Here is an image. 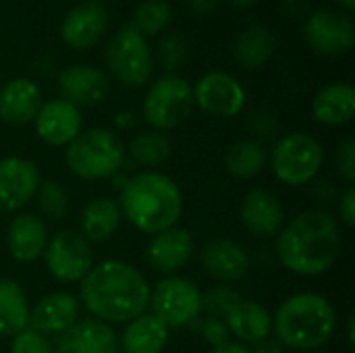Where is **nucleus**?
Segmentation results:
<instances>
[{
    "label": "nucleus",
    "mask_w": 355,
    "mask_h": 353,
    "mask_svg": "<svg viewBox=\"0 0 355 353\" xmlns=\"http://www.w3.org/2000/svg\"><path fill=\"white\" fill-rule=\"evenodd\" d=\"M152 287L129 262L104 260L81 279L79 304L106 325H127L150 308Z\"/></svg>",
    "instance_id": "1"
},
{
    "label": "nucleus",
    "mask_w": 355,
    "mask_h": 353,
    "mask_svg": "<svg viewBox=\"0 0 355 353\" xmlns=\"http://www.w3.org/2000/svg\"><path fill=\"white\" fill-rule=\"evenodd\" d=\"M339 250V223L320 208L297 214L277 235L279 262L300 277H318L333 268Z\"/></svg>",
    "instance_id": "2"
},
{
    "label": "nucleus",
    "mask_w": 355,
    "mask_h": 353,
    "mask_svg": "<svg viewBox=\"0 0 355 353\" xmlns=\"http://www.w3.org/2000/svg\"><path fill=\"white\" fill-rule=\"evenodd\" d=\"M116 202L123 216L148 235L177 227L183 214V193L179 185L158 171H144L125 181Z\"/></svg>",
    "instance_id": "3"
},
{
    "label": "nucleus",
    "mask_w": 355,
    "mask_h": 353,
    "mask_svg": "<svg viewBox=\"0 0 355 353\" xmlns=\"http://www.w3.org/2000/svg\"><path fill=\"white\" fill-rule=\"evenodd\" d=\"M275 339L283 347L312 352L331 341L337 331V312L329 298L312 291L287 298L272 318Z\"/></svg>",
    "instance_id": "4"
},
{
    "label": "nucleus",
    "mask_w": 355,
    "mask_h": 353,
    "mask_svg": "<svg viewBox=\"0 0 355 353\" xmlns=\"http://www.w3.org/2000/svg\"><path fill=\"white\" fill-rule=\"evenodd\" d=\"M125 144L114 131L94 127L81 131L67 146L64 162L75 177L85 181H100L119 173L125 162Z\"/></svg>",
    "instance_id": "5"
},
{
    "label": "nucleus",
    "mask_w": 355,
    "mask_h": 353,
    "mask_svg": "<svg viewBox=\"0 0 355 353\" xmlns=\"http://www.w3.org/2000/svg\"><path fill=\"white\" fill-rule=\"evenodd\" d=\"M104 60L108 73L127 87H139L148 83L154 71V58L148 40L133 25L121 27L110 37Z\"/></svg>",
    "instance_id": "6"
},
{
    "label": "nucleus",
    "mask_w": 355,
    "mask_h": 353,
    "mask_svg": "<svg viewBox=\"0 0 355 353\" xmlns=\"http://www.w3.org/2000/svg\"><path fill=\"white\" fill-rule=\"evenodd\" d=\"M193 87L179 75L158 77L144 98V119L154 131H168L185 123L193 110Z\"/></svg>",
    "instance_id": "7"
},
{
    "label": "nucleus",
    "mask_w": 355,
    "mask_h": 353,
    "mask_svg": "<svg viewBox=\"0 0 355 353\" xmlns=\"http://www.w3.org/2000/svg\"><path fill=\"white\" fill-rule=\"evenodd\" d=\"M270 164L281 183L302 187L320 173L324 164V150L308 133H289L277 141Z\"/></svg>",
    "instance_id": "8"
},
{
    "label": "nucleus",
    "mask_w": 355,
    "mask_h": 353,
    "mask_svg": "<svg viewBox=\"0 0 355 353\" xmlns=\"http://www.w3.org/2000/svg\"><path fill=\"white\" fill-rule=\"evenodd\" d=\"M150 308L168 329H181L202 314V291L189 279L164 277L150 293Z\"/></svg>",
    "instance_id": "9"
},
{
    "label": "nucleus",
    "mask_w": 355,
    "mask_h": 353,
    "mask_svg": "<svg viewBox=\"0 0 355 353\" xmlns=\"http://www.w3.org/2000/svg\"><path fill=\"white\" fill-rule=\"evenodd\" d=\"M48 273L60 283H81L94 266L89 241L75 231H58L48 239L44 252Z\"/></svg>",
    "instance_id": "10"
},
{
    "label": "nucleus",
    "mask_w": 355,
    "mask_h": 353,
    "mask_svg": "<svg viewBox=\"0 0 355 353\" xmlns=\"http://www.w3.org/2000/svg\"><path fill=\"white\" fill-rule=\"evenodd\" d=\"M193 104L210 117L233 119L245 106V89L229 73L210 71L193 85Z\"/></svg>",
    "instance_id": "11"
},
{
    "label": "nucleus",
    "mask_w": 355,
    "mask_h": 353,
    "mask_svg": "<svg viewBox=\"0 0 355 353\" xmlns=\"http://www.w3.org/2000/svg\"><path fill=\"white\" fill-rule=\"evenodd\" d=\"M304 37L308 46L322 56H339L354 48V21L329 8L314 10L304 27Z\"/></svg>",
    "instance_id": "12"
},
{
    "label": "nucleus",
    "mask_w": 355,
    "mask_h": 353,
    "mask_svg": "<svg viewBox=\"0 0 355 353\" xmlns=\"http://www.w3.org/2000/svg\"><path fill=\"white\" fill-rule=\"evenodd\" d=\"M42 177L35 162L21 158V156H8L0 160V214L19 212L23 206H27L37 189H40Z\"/></svg>",
    "instance_id": "13"
},
{
    "label": "nucleus",
    "mask_w": 355,
    "mask_h": 353,
    "mask_svg": "<svg viewBox=\"0 0 355 353\" xmlns=\"http://www.w3.org/2000/svg\"><path fill=\"white\" fill-rule=\"evenodd\" d=\"M108 29V10L100 0H85L73 6L60 27L62 42L73 50L96 46Z\"/></svg>",
    "instance_id": "14"
},
{
    "label": "nucleus",
    "mask_w": 355,
    "mask_h": 353,
    "mask_svg": "<svg viewBox=\"0 0 355 353\" xmlns=\"http://www.w3.org/2000/svg\"><path fill=\"white\" fill-rule=\"evenodd\" d=\"M196 243L191 233L183 227H173L152 237L146 250V258L152 270H156L158 275L175 277V273L183 270L189 264Z\"/></svg>",
    "instance_id": "15"
},
{
    "label": "nucleus",
    "mask_w": 355,
    "mask_h": 353,
    "mask_svg": "<svg viewBox=\"0 0 355 353\" xmlns=\"http://www.w3.org/2000/svg\"><path fill=\"white\" fill-rule=\"evenodd\" d=\"M200 262L206 275L218 283H237L250 273V254L239 241L216 237L200 250Z\"/></svg>",
    "instance_id": "16"
},
{
    "label": "nucleus",
    "mask_w": 355,
    "mask_h": 353,
    "mask_svg": "<svg viewBox=\"0 0 355 353\" xmlns=\"http://www.w3.org/2000/svg\"><path fill=\"white\" fill-rule=\"evenodd\" d=\"M35 133L37 137L48 144V146H69L79 133H81V110L62 100V98H54L42 104L37 117H35Z\"/></svg>",
    "instance_id": "17"
},
{
    "label": "nucleus",
    "mask_w": 355,
    "mask_h": 353,
    "mask_svg": "<svg viewBox=\"0 0 355 353\" xmlns=\"http://www.w3.org/2000/svg\"><path fill=\"white\" fill-rule=\"evenodd\" d=\"M239 218L248 233L256 239H272L285 223V212L279 198L262 187L250 189L239 208Z\"/></svg>",
    "instance_id": "18"
},
{
    "label": "nucleus",
    "mask_w": 355,
    "mask_h": 353,
    "mask_svg": "<svg viewBox=\"0 0 355 353\" xmlns=\"http://www.w3.org/2000/svg\"><path fill=\"white\" fill-rule=\"evenodd\" d=\"M58 92L62 100L79 106H96L106 100L110 81L104 71L89 64H73L60 71Z\"/></svg>",
    "instance_id": "19"
},
{
    "label": "nucleus",
    "mask_w": 355,
    "mask_h": 353,
    "mask_svg": "<svg viewBox=\"0 0 355 353\" xmlns=\"http://www.w3.org/2000/svg\"><path fill=\"white\" fill-rule=\"evenodd\" d=\"M79 298L69 291H56L42 298L29 310V329L42 335H60L79 320Z\"/></svg>",
    "instance_id": "20"
},
{
    "label": "nucleus",
    "mask_w": 355,
    "mask_h": 353,
    "mask_svg": "<svg viewBox=\"0 0 355 353\" xmlns=\"http://www.w3.org/2000/svg\"><path fill=\"white\" fill-rule=\"evenodd\" d=\"M119 339L110 325L85 318L60 333L54 341V353H116Z\"/></svg>",
    "instance_id": "21"
},
{
    "label": "nucleus",
    "mask_w": 355,
    "mask_h": 353,
    "mask_svg": "<svg viewBox=\"0 0 355 353\" xmlns=\"http://www.w3.org/2000/svg\"><path fill=\"white\" fill-rule=\"evenodd\" d=\"M6 246L10 256L17 262L29 264L44 256L48 246V229L46 223L31 212L17 214L6 231Z\"/></svg>",
    "instance_id": "22"
},
{
    "label": "nucleus",
    "mask_w": 355,
    "mask_h": 353,
    "mask_svg": "<svg viewBox=\"0 0 355 353\" xmlns=\"http://www.w3.org/2000/svg\"><path fill=\"white\" fill-rule=\"evenodd\" d=\"M44 104L42 89L35 81L19 77L0 89V119L8 125H29Z\"/></svg>",
    "instance_id": "23"
},
{
    "label": "nucleus",
    "mask_w": 355,
    "mask_h": 353,
    "mask_svg": "<svg viewBox=\"0 0 355 353\" xmlns=\"http://www.w3.org/2000/svg\"><path fill=\"white\" fill-rule=\"evenodd\" d=\"M231 337H237L239 343H258L272 333V316L270 312L254 302V300H239L223 318Z\"/></svg>",
    "instance_id": "24"
},
{
    "label": "nucleus",
    "mask_w": 355,
    "mask_h": 353,
    "mask_svg": "<svg viewBox=\"0 0 355 353\" xmlns=\"http://www.w3.org/2000/svg\"><path fill=\"white\" fill-rule=\"evenodd\" d=\"M312 114L320 125L341 127L355 114V89L352 83L337 81L322 87L312 102Z\"/></svg>",
    "instance_id": "25"
},
{
    "label": "nucleus",
    "mask_w": 355,
    "mask_h": 353,
    "mask_svg": "<svg viewBox=\"0 0 355 353\" xmlns=\"http://www.w3.org/2000/svg\"><path fill=\"white\" fill-rule=\"evenodd\" d=\"M168 331L158 316L144 312L127 322L119 345L123 353H162L168 343Z\"/></svg>",
    "instance_id": "26"
},
{
    "label": "nucleus",
    "mask_w": 355,
    "mask_h": 353,
    "mask_svg": "<svg viewBox=\"0 0 355 353\" xmlns=\"http://www.w3.org/2000/svg\"><path fill=\"white\" fill-rule=\"evenodd\" d=\"M121 221H123V212L116 200L96 198L89 204H85V208L81 210L79 229L87 241L104 243L119 231Z\"/></svg>",
    "instance_id": "27"
},
{
    "label": "nucleus",
    "mask_w": 355,
    "mask_h": 353,
    "mask_svg": "<svg viewBox=\"0 0 355 353\" xmlns=\"http://www.w3.org/2000/svg\"><path fill=\"white\" fill-rule=\"evenodd\" d=\"M29 302L12 279H0V337H15L29 327Z\"/></svg>",
    "instance_id": "28"
},
{
    "label": "nucleus",
    "mask_w": 355,
    "mask_h": 353,
    "mask_svg": "<svg viewBox=\"0 0 355 353\" xmlns=\"http://www.w3.org/2000/svg\"><path fill=\"white\" fill-rule=\"evenodd\" d=\"M275 52V35L264 25L245 27L235 42V60L245 71L262 69Z\"/></svg>",
    "instance_id": "29"
},
{
    "label": "nucleus",
    "mask_w": 355,
    "mask_h": 353,
    "mask_svg": "<svg viewBox=\"0 0 355 353\" xmlns=\"http://www.w3.org/2000/svg\"><path fill=\"white\" fill-rule=\"evenodd\" d=\"M268 162L266 148L256 139H243L233 144L225 154V169L231 177L248 181L258 177Z\"/></svg>",
    "instance_id": "30"
},
{
    "label": "nucleus",
    "mask_w": 355,
    "mask_h": 353,
    "mask_svg": "<svg viewBox=\"0 0 355 353\" xmlns=\"http://www.w3.org/2000/svg\"><path fill=\"white\" fill-rule=\"evenodd\" d=\"M171 152H173V144L168 135H164L162 131H144V133H137L129 141L131 158L137 164L148 166V169L160 166L162 162H166Z\"/></svg>",
    "instance_id": "31"
},
{
    "label": "nucleus",
    "mask_w": 355,
    "mask_h": 353,
    "mask_svg": "<svg viewBox=\"0 0 355 353\" xmlns=\"http://www.w3.org/2000/svg\"><path fill=\"white\" fill-rule=\"evenodd\" d=\"M171 19H173V10L168 2L146 0L133 10V21L129 25H133L141 35H156L158 31L168 27Z\"/></svg>",
    "instance_id": "32"
},
{
    "label": "nucleus",
    "mask_w": 355,
    "mask_h": 353,
    "mask_svg": "<svg viewBox=\"0 0 355 353\" xmlns=\"http://www.w3.org/2000/svg\"><path fill=\"white\" fill-rule=\"evenodd\" d=\"M35 198H37L42 214L48 221L58 223L69 214V196H67V189L58 181H54V179L42 181Z\"/></svg>",
    "instance_id": "33"
},
{
    "label": "nucleus",
    "mask_w": 355,
    "mask_h": 353,
    "mask_svg": "<svg viewBox=\"0 0 355 353\" xmlns=\"http://www.w3.org/2000/svg\"><path fill=\"white\" fill-rule=\"evenodd\" d=\"M241 300V293L229 285H216L202 293V310H206L212 318H225L227 312Z\"/></svg>",
    "instance_id": "34"
},
{
    "label": "nucleus",
    "mask_w": 355,
    "mask_h": 353,
    "mask_svg": "<svg viewBox=\"0 0 355 353\" xmlns=\"http://www.w3.org/2000/svg\"><path fill=\"white\" fill-rule=\"evenodd\" d=\"M10 353H54V343L50 341V337L27 327L12 337Z\"/></svg>",
    "instance_id": "35"
},
{
    "label": "nucleus",
    "mask_w": 355,
    "mask_h": 353,
    "mask_svg": "<svg viewBox=\"0 0 355 353\" xmlns=\"http://www.w3.org/2000/svg\"><path fill=\"white\" fill-rule=\"evenodd\" d=\"M187 58V42L179 33H171L160 44V62L164 69L175 71Z\"/></svg>",
    "instance_id": "36"
},
{
    "label": "nucleus",
    "mask_w": 355,
    "mask_h": 353,
    "mask_svg": "<svg viewBox=\"0 0 355 353\" xmlns=\"http://www.w3.org/2000/svg\"><path fill=\"white\" fill-rule=\"evenodd\" d=\"M200 335L212 347H220V345H225V343L231 341V333H229V329H227V325H225L223 318H212L210 316V318L202 320Z\"/></svg>",
    "instance_id": "37"
},
{
    "label": "nucleus",
    "mask_w": 355,
    "mask_h": 353,
    "mask_svg": "<svg viewBox=\"0 0 355 353\" xmlns=\"http://www.w3.org/2000/svg\"><path fill=\"white\" fill-rule=\"evenodd\" d=\"M337 171L339 175L347 181L354 183L355 181V139L347 137L339 144L337 148Z\"/></svg>",
    "instance_id": "38"
},
{
    "label": "nucleus",
    "mask_w": 355,
    "mask_h": 353,
    "mask_svg": "<svg viewBox=\"0 0 355 353\" xmlns=\"http://www.w3.org/2000/svg\"><path fill=\"white\" fill-rule=\"evenodd\" d=\"M250 129L258 135V137H275L277 131H279V123H277V117L266 110V108H260L256 112L250 114Z\"/></svg>",
    "instance_id": "39"
},
{
    "label": "nucleus",
    "mask_w": 355,
    "mask_h": 353,
    "mask_svg": "<svg viewBox=\"0 0 355 353\" xmlns=\"http://www.w3.org/2000/svg\"><path fill=\"white\" fill-rule=\"evenodd\" d=\"M337 212H339V221L345 223L347 227H355V189L354 185H349L337 204Z\"/></svg>",
    "instance_id": "40"
},
{
    "label": "nucleus",
    "mask_w": 355,
    "mask_h": 353,
    "mask_svg": "<svg viewBox=\"0 0 355 353\" xmlns=\"http://www.w3.org/2000/svg\"><path fill=\"white\" fill-rule=\"evenodd\" d=\"M250 352L252 353H283V345H281L277 339H270V337H266V339H262V341L254 343V347H250Z\"/></svg>",
    "instance_id": "41"
},
{
    "label": "nucleus",
    "mask_w": 355,
    "mask_h": 353,
    "mask_svg": "<svg viewBox=\"0 0 355 353\" xmlns=\"http://www.w3.org/2000/svg\"><path fill=\"white\" fill-rule=\"evenodd\" d=\"M189 6L193 8V12L208 15L218 6V0H189Z\"/></svg>",
    "instance_id": "42"
},
{
    "label": "nucleus",
    "mask_w": 355,
    "mask_h": 353,
    "mask_svg": "<svg viewBox=\"0 0 355 353\" xmlns=\"http://www.w3.org/2000/svg\"><path fill=\"white\" fill-rule=\"evenodd\" d=\"M212 353H252L250 352V347L248 345H243V343H233V341H229V343H225V345H220V347H214Z\"/></svg>",
    "instance_id": "43"
},
{
    "label": "nucleus",
    "mask_w": 355,
    "mask_h": 353,
    "mask_svg": "<svg viewBox=\"0 0 355 353\" xmlns=\"http://www.w3.org/2000/svg\"><path fill=\"white\" fill-rule=\"evenodd\" d=\"M114 123H116V127H119V129H131V127L135 125V114H133V112H129V110L119 112V114L114 117Z\"/></svg>",
    "instance_id": "44"
},
{
    "label": "nucleus",
    "mask_w": 355,
    "mask_h": 353,
    "mask_svg": "<svg viewBox=\"0 0 355 353\" xmlns=\"http://www.w3.org/2000/svg\"><path fill=\"white\" fill-rule=\"evenodd\" d=\"M354 322H355L354 314H349V318H347V343H349V345H354V341H355Z\"/></svg>",
    "instance_id": "45"
},
{
    "label": "nucleus",
    "mask_w": 355,
    "mask_h": 353,
    "mask_svg": "<svg viewBox=\"0 0 355 353\" xmlns=\"http://www.w3.org/2000/svg\"><path fill=\"white\" fill-rule=\"evenodd\" d=\"M235 6H241V8H248V6H252V4H256L258 0H231Z\"/></svg>",
    "instance_id": "46"
},
{
    "label": "nucleus",
    "mask_w": 355,
    "mask_h": 353,
    "mask_svg": "<svg viewBox=\"0 0 355 353\" xmlns=\"http://www.w3.org/2000/svg\"><path fill=\"white\" fill-rule=\"evenodd\" d=\"M345 10H354L355 8V0H337Z\"/></svg>",
    "instance_id": "47"
}]
</instances>
